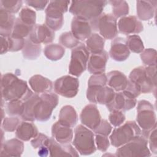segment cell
Instances as JSON below:
<instances>
[{
  "mask_svg": "<svg viewBox=\"0 0 157 157\" xmlns=\"http://www.w3.org/2000/svg\"><path fill=\"white\" fill-rule=\"evenodd\" d=\"M48 149L50 156H78V153L76 149L69 144H60L53 137L50 139Z\"/></svg>",
  "mask_w": 157,
  "mask_h": 157,
  "instance_id": "44dd1931",
  "label": "cell"
},
{
  "mask_svg": "<svg viewBox=\"0 0 157 157\" xmlns=\"http://www.w3.org/2000/svg\"><path fill=\"white\" fill-rule=\"evenodd\" d=\"M91 26L88 20L75 16L71 23V33L78 40L88 39L91 34Z\"/></svg>",
  "mask_w": 157,
  "mask_h": 157,
  "instance_id": "e0dca14e",
  "label": "cell"
},
{
  "mask_svg": "<svg viewBox=\"0 0 157 157\" xmlns=\"http://www.w3.org/2000/svg\"><path fill=\"white\" fill-rule=\"evenodd\" d=\"M33 28L34 26L25 23L17 18L15 20L11 36L17 38L23 39L24 37L29 35Z\"/></svg>",
  "mask_w": 157,
  "mask_h": 157,
  "instance_id": "d6a6232c",
  "label": "cell"
},
{
  "mask_svg": "<svg viewBox=\"0 0 157 157\" xmlns=\"http://www.w3.org/2000/svg\"><path fill=\"white\" fill-rule=\"evenodd\" d=\"M95 140L98 150L101 151H105L109 147L110 142L107 136L96 134Z\"/></svg>",
  "mask_w": 157,
  "mask_h": 157,
  "instance_id": "bcb514c9",
  "label": "cell"
},
{
  "mask_svg": "<svg viewBox=\"0 0 157 157\" xmlns=\"http://www.w3.org/2000/svg\"><path fill=\"white\" fill-rule=\"evenodd\" d=\"M49 153V149L48 147L44 146L39 148L38 151V155L40 156H47Z\"/></svg>",
  "mask_w": 157,
  "mask_h": 157,
  "instance_id": "816d5d0a",
  "label": "cell"
},
{
  "mask_svg": "<svg viewBox=\"0 0 157 157\" xmlns=\"http://www.w3.org/2000/svg\"><path fill=\"white\" fill-rule=\"evenodd\" d=\"M1 9L10 13L18 12L22 5L21 1H1Z\"/></svg>",
  "mask_w": 157,
  "mask_h": 157,
  "instance_id": "f35d334b",
  "label": "cell"
},
{
  "mask_svg": "<svg viewBox=\"0 0 157 157\" xmlns=\"http://www.w3.org/2000/svg\"><path fill=\"white\" fill-rule=\"evenodd\" d=\"M9 51L10 52H17L23 49L25 45L24 39L17 38L12 37V36L7 37Z\"/></svg>",
  "mask_w": 157,
  "mask_h": 157,
  "instance_id": "60d3db41",
  "label": "cell"
},
{
  "mask_svg": "<svg viewBox=\"0 0 157 157\" xmlns=\"http://www.w3.org/2000/svg\"><path fill=\"white\" fill-rule=\"evenodd\" d=\"M118 26L120 32L126 35L139 33L143 31L142 24L135 16L122 17L118 21Z\"/></svg>",
  "mask_w": 157,
  "mask_h": 157,
  "instance_id": "ffe728a7",
  "label": "cell"
},
{
  "mask_svg": "<svg viewBox=\"0 0 157 157\" xmlns=\"http://www.w3.org/2000/svg\"><path fill=\"white\" fill-rule=\"evenodd\" d=\"M105 40L98 34H91L86 41V47L89 52L92 53H99L104 50Z\"/></svg>",
  "mask_w": 157,
  "mask_h": 157,
  "instance_id": "f1b7e54d",
  "label": "cell"
},
{
  "mask_svg": "<svg viewBox=\"0 0 157 157\" xmlns=\"http://www.w3.org/2000/svg\"><path fill=\"white\" fill-rule=\"evenodd\" d=\"M113 7V15L117 18L126 15L129 12V7L125 1H110Z\"/></svg>",
  "mask_w": 157,
  "mask_h": 157,
  "instance_id": "74e56055",
  "label": "cell"
},
{
  "mask_svg": "<svg viewBox=\"0 0 157 157\" xmlns=\"http://www.w3.org/2000/svg\"><path fill=\"white\" fill-rule=\"evenodd\" d=\"M107 83L113 90L122 91L127 87L128 79L123 73L120 71H113L107 74Z\"/></svg>",
  "mask_w": 157,
  "mask_h": 157,
  "instance_id": "603a6c76",
  "label": "cell"
},
{
  "mask_svg": "<svg viewBox=\"0 0 157 157\" xmlns=\"http://www.w3.org/2000/svg\"><path fill=\"white\" fill-rule=\"evenodd\" d=\"M20 120L17 117H7L2 123V128L6 131H14L20 124Z\"/></svg>",
  "mask_w": 157,
  "mask_h": 157,
  "instance_id": "b9f144b4",
  "label": "cell"
},
{
  "mask_svg": "<svg viewBox=\"0 0 157 157\" xmlns=\"http://www.w3.org/2000/svg\"><path fill=\"white\" fill-rule=\"evenodd\" d=\"M115 93L110 87L105 86H88L87 99L93 103L108 104L113 99Z\"/></svg>",
  "mask_w": 157,
  "mask_h": 157,
  "instance_id": "5bb4252c",
  "label": "cell"
},
{
  "mask_svg": "<svg viewBox=\"0 0 157 157\" xmlns=\"http://www.w3.org/2000/svg\"><path fill=\"white\" fill-rule=\"evenodd\" d=\"M58 102L56 94L52 93L33 94L24 101L21 118L26 121H45L50 119L53 110Z\"/></svg>",
  "mask_w": 157,
  "mask_h": 157,
  "instance_id": "6da1fadb",
  "label": "cell"
},
{
  "mask_svg": "<svg viewBox=\"0 0 157 157\" xmlns=\"http://www.w3.org/2000/svg\"><path fill=\"white\" fill-rule=\"evenodd\" d=\"M1 37V54H4L9 51V44L7 37Z\"/></svg>",
  "mask_w": 157,
  "mask_h": 157,
  "instance_id": "f907efd6",
  "label": "cell"
},
{
  "mask_svg": "<svg viewBox=\"0 0 157 157\" xmlns=\"http://www.w3.org/2000/svg\"><path fill=\"white\" fill-rule=\"evenodd\" d=\"M21 21L25 23L34 26L36 23V12L27 7L23 8L20 12L19 16L18 17Z\"/></svg>",
  "mask_w": 157,
  "mask_h": 157,
  "instance_id": "8d00e7d4",
  "label": "cell"
},
{
  "mask_svg": "<svg viewBox=\"0 0 157 157\" xmlns=\"http://www.w3.org/2000/svg\"><path fill=\"white\" fill-rule=\"evenodd\" d=\"M15 17L6 10L1 9L0 10V26L1 36L9 37L11 36L14 24Z\"/></svg>",
  "mask_w": 157,
  "mask_h": 157,
  "instance_id": "4316f807",
  "label": "cell"
},
{
  "mask_svg": "<svg viewBox=\"0 0 157 157\" xmlns=\"http://www.w3.org/2000/svg\"><path fill=\"white\" fill-rule=\"evenodd\" d=\"M151 1H137V13L142 20H148L153 16L156 5H152Z\"/></svg>",
  "mask_w": 157,
  "mask_h": 157,
  "instance_id": "f546056e",
  "label": "cell"
},
{
  "mask_svg": "<svg viewBox=\"0 0 157 157\" xmlns=\"http://www.w3.org/2000/svg\"><path fill=\"white\" fill-rule=\"evenodd\" d=\"M80 118L81 122L87 128L94 130L101 121V115L96 105L90 104L82 110Z\"/></svg>",
  "mask_w": 157,
  "mask_h": 157,
  "instance_id": "9a60e30c",
  "label": "cell"
},
{
  "mask_svg": "<svg viewBox=\"0 0 157 157\" xmlns=\"http://www.w3.org/2000/svg\"><path fill=\"white\" fill-rule=\"evenodd\" d=\"M129 80L138 88L140 93L152 92L156 85V66L147 67L139 66L134 68L130 73Z\"/></svg>",
  "mask_w": 157,
  "mask_h": 157,
  "instance_id": "3957f363",
  "label": "cell"
},
{
  "mask_svg": "<svg viewBox=\"0 0 157 157\" xmlns=\"http://www.w3.org/2000/svg\"><path fill=\"white\" fill-rule=\"evenodd\" d=\"M136 102V97L124 90L115 93L113 100L106 105L110 112L113 110L126 111L134 107Z\"/></svg>",
  "mask_w": 157,
  "mask_h": 157,
  "instance_id": "4fadbf2b",
  "label": "cell"
},
{
  "mask_svg": "<svg viewBox=\"0 0 157 157\" xmlns=\"http://www.w3.org/2000/svg\"><path fill=\"white\" fill-rule=\"evenodd\" d=\"M137 112V122L143 129L142 135L148 138L150 131L156 126V115L153 105L147 101H140L138 103Z\"/></svg>",
  "mask_w": 157,
  "mask_h": 157,
  "instance_id": "ba28073f",
  "label": "cell"
},
{
  "mask_svg": "<svg viewBox=\"0 0 157 157\" xmlns=\"http://www.w3.org/2000/svg\"><path fill=\"white\" fill-rule=\"evenodd\" d=\"M147 145V138L141 134L131 141L120 147L117 150L115 156L120 157L150 156L151 153Z\"/></svg>",
  "mask_w": 157,
  "mask_h": 157,
  "instance_id": "52a82bcc",
  "label": "cell"
},
{
  "mask_svg": "<svg viewBox=\"0 0 157 157\" xmlns=\"http://www.w3.org/2000/svg\"><path fill=\"white\" fill-rule=\"evenodd\" d=\"M16 136L23 141H28L35 138L38 134L37 127L31 122H21L16 129Z\"/></svg>",
  "mask_w": 157,
  "mask_h": 157,
  "instance_id": "484cf974",
  "label": "cell"
},
{
  "mask_svg": "<svg viewBox=\"0 0 157 157\" xmlns=\"http://www.w3.org/2000/svg\"><path fill=\"white\" fill-rule=\"evenodd\" d=\"M52 137L63 144H69L72 140L73 131L71 127L64 125L59 121L56 122L52 128Z\"/></svg>",
  "mask_w": 157,
  "mask_h": 157,
  "instance_id": "7402d4cb",
  "label": "cell"
},
{
  "mask_svg": "<svg viewBox=\"0 0 157 157\" xmlns=\"http://www.w3.org/2000/svg\"><path fill=\"white\" fill-rule=\"evenodd\" d=\"M2 99L6 101L28 99L33 93L28 88L26 81L19 79L12 73H7L1 77Z\"/></svg>",
  "mask_w": 157,
  "mask_h": 157,
  "instance_id": "7a4b0ae2",
  "label": "cell"
},
{
  "mask_svg": "<svg viewBox=\"0 0 157 157\" xmlns=\"http://www.w3.org/2000/svg\"><path fill=\"white\" fill-rule=\"evenodd\" d=\"M89 56L90 52L83 44H79L72 49L69 66V74L76 77L80 76L86 69Z\"/></svg>",
  "mask_w": 157,
  "mask_h": 157,
  "instance_id": "8fae6325",
  "label": "cell"
},
{
  "mask_svg": "<svg viewBox=\"0 0 157 157\" xmlns=\"http://www.w3.org/2000/svg\"><path fill=\"white\" fill-rule=\"evenodd\" d=\"M24 111V102L21 100L9 101L6 104V112L10 115H20Z\"/></svg>",
  "mask_w": 157,
  "mask_h": 157,
  "instance_id": "836d02e7",
  "label": "cell"
},
{
  "mask_svg": "<svg viewBox=\"0 0 157 157\" xmlns=\"http://www.w3.org/2000/svg\"><path fill=\"white\" fill-rule=\"evenodd\" d=\"M141 135V130L134 121H126L123 125L113 129L110 136L112 145L120 147Z\"/></svg>",
  "mask_w": 157,
  "mask_h": 157,
  "instance_id": "8992f818",
  "label": "cell"
},
{
  "mask_svg": "<svg viewBox=\"0 0 157 157\" xmlns=\"http://www.w3.org/2000/svg\"><path fill=\"white\" fill-rule=\"evenodd\" d=\"M109 54L110 57L117 61L126 60L130 54L126 39L123 37L115 39L112 42Z\"/></svg>",
  "mask_w": 157,
  "mask_h": 157,
  "instance_id": "ac0fdd59",
  "label": "cell"
},
{
  "mask_svg": "<svg viewBox=\"0 0 157 157\" xmlns=\"http://www.w3.org/2000/svg\"><path fill=\"white\" fill-rule=\"evenodd\" d=\"M55 38L54 31L44 24L36 25L29 34V39L34 44H48Z\"/></svg>",
  "mask_w": 157,
  "mask_h": 157,
  "instance_id": "2e32d148",
  "label": "cell"
},
{
  "mask_svg": "<svg viewBox=\"0 0 157 157\" xmlns=\"http://www.w3.org/2000/svg\"><path fill=\"white\" fill-rule=\"evenodd\" d=\"M142 61L148 66H156V52L155 50L148 48L145 50L140 55Z\"/></svg>",
  "mask_w": 157,
  "mask_h": 157,
  "instance_id": "ab89813d",
  "label": "cell"
},
{
  "mask_svg": "<svg viewBox=\"0 0 157 157\" xmlns=\"http://www.w3.org/2000/svg\"><path fill=\"white\" fill-rule=\"evenodd\" d=\"M112 131V126L106 120H102L99 125L94 130L96 134L103 136H109Z\"/></svg>",
  "mask_w": 157,
  "mask_h": 157,
  "instance_id": "7dc6e473",
  "label": "cell"
},
{
  "mask_svg": "<svg viewBox=\"0 0 157 157\" xmlns=\"http://www.w3.org/2000/svg\"><path fill=\"white\" fill-rule=\"evenodd\" d=\"M64 52L65 50L63 46L56 44H52L47 45L44 50L45 56L52 61L60 59L64 56Z\"/></svg>",
  "mask_w": 157,
  "mask_h": 157,
  "instance_id": "1f68e13d",
  "label": "cell"
},
{
  "mask_svg": "<svg viewBox=\"0 0 157 157\" xmlns=\"http://www.w3.org/2000/svg\"><path fill=\"white\" fill-rule=\"evenodd\" d=\"M109 121L110 123L117 127L119 126L125 120V116L122 111L120 110H113L109 115Z\"/></svg>",
  "mask_w": 157,
  "mask_h": 157,
  "instance_id": "ee69618b",
  "label": "cell"
},
{
  "mask_svg": "<svg viewBox=\"0 0 157 157\" xmlns=\"http://www.w3.org/2000/svg\"><path fill=\"white\" fill-rule=\"evenodd\" d=\"M108 58V54L105 50L99 53H92L88 61V71L93 74L104 73Z\"/></svg>",
  "mask_w": 157,
  "mask_h": 157,
  "instance_id": "d6986e66",
  "label": "cell"
},
{
  "mask_svg": "<svg viewBox=\"0 0 157 157\" xmlns=\"http://www.w3.org/2000/svg\"><path fill=\"white\" fill-rule=\"evenodd\" d=\"M129 49L134 53H140L144 50L143 42L137 35L129 36L126 39Z\"/></svg>",
  "mask_w": 157,
  "mask_h": 157,
  "instance_id": "e575fe53",
  "label": "cell"
},
{
  "mask_svg": "<svg viewBox=\"0 0 157 157\" xmlns=\"http://www.w3.org/2000/svg\"><path fill=\"white\" fill-rule=\"evenodd\" d=\"M50 139V138H48L47 136L42 133H39L35 138L33 139L31 141V144L34 148H39L44 146L48 147Z\"/></svg>",
  "mask_w": 157,
  "mask_h": 157,
  "instance_id": "7bdbcfd3",
  "label": "cell"
},
{
  "mask_svg": "<svg viewBox=\"0 0 157 157\" xmlns=\"http://www.w3.org/2000/svg\"><path fill=\"white\" fill-rule=\"evenodd\" d=\"M78 80L71 75H64L58 78L54 83L55 91L64 97L71 98L78 91Z\"/></svg>",
  "mask_w": 157,
  "mask_h": 157,
  "instance_id": "7c38bea8",
  "label": "cell"
},
{
  "mask_svg": "<svg viewBox=\"0 0 157 157\" xmlns=\"http://www.w3.org/2000/svg\"><path fill=\"white\" fill-rule=\"evenodd\" d=\"M59 43L67 48H74L79 44V40L72 34L71 32H66L63 33L59 38Z\"/></svg>",
  "mask_w": 157,
  "mask_h": 157,
  "instance_id": "d590c367",
  "label": "cell"
},
{
  "mask_svg": "<svg viewBox=\"0 0 157 157\" xmlns=\"http://www.w3.org/2000/svg\"><path fill=\"white\" fill-rule=\"evenodd\" d=\"M93 31H99L104 39H112L117 34V18L112 14L102 13L90 21Z\"/></svg>",
  "mask_w": 157,
  "mask_h": 157,
  "instance_id": "9c48e42d",
  "label": "cell"
},
{
  "mask_svg": "<svg viewBox=\"0 0 157 157\" xmlns=\"http://www.w3.org/2000/svg\"><path fill=\"white\" fill-rule=\"evenodd\" d=\"M25 2L29 6H31L37 10H42L45 7L46 4L49 2L45 1H26Z\"/></svg>",
  "mask_w": 157,
  "mask_h": 157,
  "instance_id": "681fc988",
  "label": "cell"
},
{
  "mask_svg": "<svg viewBox=\"0 0 157 157\" xmlns=\"http://www.w3.org/2000/svg\"><path fill=\"white\" fill-rule=\"evenodd\" d=\"M72 144L82 155H89L94 153L96 150L94 133L89 128L82 124L77 126L74 130Z\"/></svg>",
  "mask_w": 157,
  "mask_h": 157,
  "instance_id": "5b68a950",
  "label": "cell"
},
{
  "mask_svg": "<svg viewBox=\"0 0 157 157\" xmlns=\"http://www.w3.org/2000/svg\"><path fill=\"white\" fill-rule=\"evenodd\" d=\"M155 126L150 132L148 135L149 137V147L150 150L154 154L157 153V148H156V131Z\"/></svg>",
  "mask_w": 157,
  "mask_h": 157,
  "instance_id": "c3c4849f",
  "label": "cell"
},
{
  "mask_svg": "<svg viewBox=\"0 0 157 157\" xmlns=\"http://www.w3.org/2000/svg\"><path fill=\"white\" fill-rule=\"evenodd\" d=\"M29 83L33 90L37 94L49 93L53 88L52 81L40 75H33L29 79Z\"/></svg>",
  "mask_w": 157,
  "mask_h": 157,
  "instance_id": "d4e9b609",
  "label": "cell"
},
{
  "mask_svg": "<svg viewBox=\"0 0 157 157\" xmlns=\"http://www.w3.org/2000/svg\"><path fill=\"white\" fill-rule=\"evenodd\" d=\"M106 3L105 1H72L69 12L76 17L91 21L102 13Z\"/></svg>",
  "mask_w": 157,
  "mask_h": 157,
  "instance_id": "277c9868",
  "label": "cell"
},
{
  "mask_svg": "<svg viewBox=\"0 0 157 157\" xmlns=\"http://www.w3.org/2000/svg\"><path fill=\"white\" fill-rule=\"evenodd\" d=\"M77 120V114L73 107L65 105L62 107L59 112L58 121L72 128L75 125Z\"/></svg>",
  "mask_w": 157,
  "mask_h": 157,
  "instance_id": "83f0119b",
  "label": "cell"
},
{
  "mask_svg": "<svg viewBox=\"0 0 157 157\" xmlns=\"http://www.w3.org/2000/svg\"><path fill=\"white\" fill-rule=\"evenodd\" d=\"M41 46L40 44L33 43L29 37L25 40V45L22 49L24 58L28 59H36L40 54Z\"/></svg>",
  "mask_w": 157,
  "mask_h": 157,
  "instance_id": "4dcf8cb0",
  "label": "cell"
},
{
  "mask_svg": "<svg viewBox=\"0 0 157 157\" xmlns=\"http://www.w3.org/2000/svg\"><path fill=\"white\" fill-rule=\"evenodd\" d=\"M45 10L46 25L53 31L59 29L63 24V13L67 10L69 1H50Z\"/></svg>",
  "mask_w": 157,
  "mask_h": 157,
  "instance_id": "30bf717a",
  "label": "cell"
},
{
  "mask_svg": "<svg viewBox=\"0 0 157 157\" xmlns=\"http://www.w3.org/2000/svg\"><path fill=\"white\" fill-rule=\"evenodd\" d=\"M107 76L104 73L93 74L89 79L88 86H105Z\"/></svg>",
  "mask_w": 157,
  "mask_h": 157,
  "instance_id": "f6af8a7d",
  "label": "cell"
},
{
  "mask_svg": "<svg viewBox=\"0 0 157 157\" xmlns=\"http://www.w3.org/2000/svg\"><path fill=\"white\" fill-rule=\"evenodd\" d=\"M24 149L23 143L17 139H12L2 144L0 155L8 156H20Z\"/></svg>",
  "mask_w": 157,
  "mask_h": 157,
  "instance_id": "cb8c5ba5",
  "label": "cell"
}]
</instances>
